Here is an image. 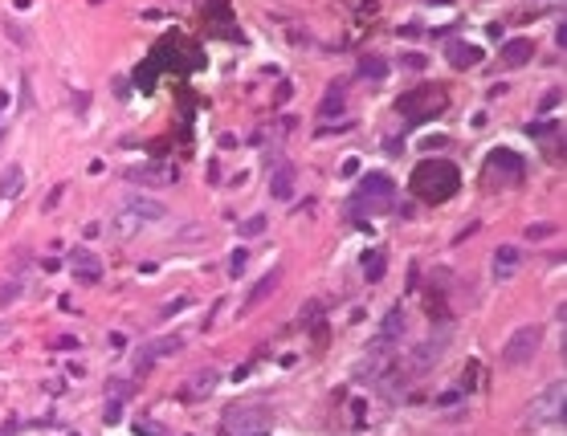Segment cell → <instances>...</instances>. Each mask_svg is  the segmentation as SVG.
I'll return each instance as SVG.
<instances>
[{"label":"cell","mask_w":567,"mask_h":436,"mask_svg":"<svg viewBox=\"0 0 567 436\" xmlns=\"http://www.w3.org/2000/svg\"><path fill=\"white\" fill-rule=\"evenodd\" d=\"M408 188H412V196H421V200H429V204H441V200H449V196L461 188V172H457L449 159H425V164L412 172Z\"/></svg>","instance_id":"1"},{"label":"cell","mask_w":567,"mask_h":436,"mask_svg":"<svg viewBox=\"0 0 567 436\" xmlns=\"http://www.w3.org/2000/svg\"><path fill=\"white\" fill-rule=\"evenodd\" d=\"M269 424H273V416H269V408H265L262 399H245V404H233L224 412L220 433L224 436H269Z\"/></svg>","instance_id":"2"},{"label":"cell","mask_w":567,"mask_h":436,"mask_svg":"<svg viewBox=\"0 0 567 436\" xmlns=\"http://www.w3.org/2000/svg\"><path fill=\"white\" fill-rule=\"evenodd\" d=\"M396 204V188H392V179L388 175H367L363 184H359V192H355V200H351V212L355 217H376V212H388Z\"/></svg>","instance_id":"3"},{"label":"cell","mask_w":567,"mask_h":436,"mask_svg":"<svg viewBox=\"0 0 567 436\" xmlns=\"http://www.w3.org/2000/svg\"><path fill=\"white\" fill-rule=\"evenodd\" d=\"M445 106H449V98H445L441 86H421V90H412V94H404V98H396V110H400L404 119H412V123L433 119Z\"/></svg>","instance_id":"4"},{"label":"cell","mask_w":567,"mask_h":436,"mask_svg":"<svg viewBox=\"0 0 567 436\" xmlns=\"http://www.w3.org/2000/svg\"><path fill=\"white\" fill-rule=\"evenodd\" d=\"M523 179V159L515 151H494L486 159V184L490 188H515Z\"/></svg>","instance_id":"5"},{"label":"cell","mask_w":567,"mask_h":436,"mask_svg":"<svg viewBox=\"0 0 567 436\" xmlns=\"http://www.w3.org/2000/svg\"><path fill=\"white\" fill-rule=\"evenodd\" d=\"M564 420V379H555L539 399L526 404V424H543V420Z\"/></svg>","instance_id":"6"},{"label":"cell","mask_w":567,"mask_h":436,"mask_svg":"<svg viewBox=\"0 0 567 436\" xmlns=\"http://www.w3.org/2000/svg\"><path fill=\"white\" fill-rule=\"evenodd\" d=\"M539 339H543V330H539V326H519V330L510 335V343L502 347V359H506L510 367H523L526 359H535Z\"/></svg>","instance_id":"7"},{"label":"cell","mask_w":567,"mask_h":436,"mask_svg":"<svg viewBox=\"0 0 567 436\" xmlns=\"http://www.w3.org/2000/svg\"><path fill=\"white\" fill-rule=\"evenodd\" d=\"M70 273H74L82 286H98V281H102V261H98V253H90V249H70Z\"/></svg>","instance_id":"8"},{"label":"cell","mask_w":567,"mask_h":436,"mask_svg":"<svg viewBox=\"0 0 567 436\" xmlns=\"http://www.w3.org/2000/svg\"><path fill=\"white\" fill-rule=\"evenodd\" d=\"M123 220H168V208L160 200H147V196H131L127 208H123Z\"/></svg>","instance_id":"9"},{"label":"cell","mask_w":567,"mask_h":436,"mask_svg":"<svg viewBox=\"0 0 567 436\" xmlns=\"http://www.w3.org/2000/svg\"><path fill=\"white\" fill-rule=\"evenodd\" d=\"M535 57V45L526 41V37H515V41L502 45V53H498V66L502 70H519V66H526Z\"/></svg>","instance_id":"10"},{"label":"cell","mask_w":567,"mask_h":436,"mask_svg":"<svg viewBox=\"0 0 567 436\" xmlns=\"http://www.w3.org/2000/svg\"><path fill=\"white\" fill-rule=\"evenodd\" d=\"M519 261H523V253H519L515 245H502V249H494V261H490V273H494V281H506V277L519 269Z\"/></svg>","instance_id":"11"},{"label":"cell","mask_w":567,"mask_h":436,"mask_svg":"<svg viewBox=\"0 0 567 436\" xmlns=\"http://www.w3.org/2000/svg\"><path fill=\"white\" fill-rule=\"evenodd\" d=\"M278 281H282V265H273V269H269V273H265L262 281H258V286H253V294H249V298H245V306H241V314H249V310H258V306H262L265 298H269V294H273V290H278Z\"/></svg>","instance_id":"12"},{"label":"cell","mask_w":567,"mask_h":436,"mask_svg":"<svg viewBox=\"0 0 567 436\" xmlns=\"http://www.w3.org/2000/svg\"><path fill=\"white\" fill-rule=\"evenodd\" d=\"M127 179H131V184H147V188H160V184L172 179V172H168L164 164H147V168H131Z\"/></svg>","instance_id":"13"},{"label":"cell","mask_w":567,"mask_h":436,"mask_svg":"<svg viewBox=\"0 0 567 436\" xmlns=\"http://www.w3.org/2000/svg\"><path fill=\"white\" fill-rule=\"evenodd\" d=\"M449 61H453V70H474L481 61V49L478 45H449Z\"/></svg>","instance_id":"14"},{"label":"cell","mask_w":567,"mask_h":436,"mask_svg":"<svg viewBox=\"0 0 567 436\" xmlns=\"http://www.w3.org/2000/svg\"><path fill=\"white\" fill-rule=\"evenodd\" d=\"M269 192H273V200H290L294 196V168H278L269 179Z\"/></svg>","instance_id":"15"},{"label":"cell","mask_w":567,"mask_h":436,"mask_svg":"<svg viewBox=\"0 0 567 436\" xmlns=\"http://www.w3.org/2000/svg\"><path fill=\"white\" fill-rule=\"evenodd\" d=\"M213 384H217L213 371H196V375L188 379V388H184V399H204V395L213 392Z\"/></svg>","instance_id":"16"},{"label":"cell","mask_w":567,"mask_h":436,"mask_svg":"<svg viewBox=\"0 0 567 436\" xmlns=\"http://www.w3.org/2000/svg\"><path fill=\"white\" fill-rule=\"evenodd\" d=\"M21 184H25V172L12 164V168L4 172V179H0V200H12V196L21 192Z\"/></svg>","instance_id":"17"},{"label":"cell","mask_w":567,"mask_h":436,"mask_svg":"<svg viewBox=\"0 0 567 436\" xmlns=\"http://www.w3.org/2000/svg\"><path fill=\"white\" fill-rule=\"evenodd\" d=\"M388 74V61L384 57H363L359 61V78H384Z\"/></svg>","instance_id":"18"},{"label":"cell","mask_w":567,"mask_h":436,"mask_svg":"<svg viewBox=\"0 0 567 436\" xmlns=\"http://www.w3.org/2000/svg\"><path fill=\"white\" fill-rule=\"evenodd\" d=\"M184 347V339H180V335H168V339H160V343H151V355H155V359H164V355H175V350Z\"/></svg>","instance_id":"19"},{"label":"cell","mask_w":567,"mask_h":436,"mask_svg":"<svg viewBox=\"0 0 567 436\" xmlns=\"http://www.w3.org/2000/svg\"><path fill=\"white\" fill-rule=\"evenodd\" d=\"M339 110H343V94H339V86H335L331 94H327V98H323L318 115H323V119H331V115H339Z\"/></svg>","instance_id":"20"},{"label":"cell","mask_w":567,"mask_h":436,"mask_svg":"<svg viewBox=\"0 0 567 436\" xmlns=\"http://www.w3.org/2000/svg\"><path fill=\"white\" fill-rule=\"evenodd\" d=\"M400 330H404V314H400V310H392V314L384 318V339H396Z\"/></svg>","instance_id":"21"},{"label":"cell","mask_w":567,"mask_h":436,"mask_svg":"<svg viewBox=\"0 0 567 436\" xmlns=\"http://www.w3.org/2000/svg\"><path fill=\"white\" fill-rule=\"evenodd\" d=\"M265 224H269L265 217H249V220H241V237H262V232H265Z\"/></svg>","instance_id":"22"},{"label":"cell","mask_w":567,"mask_h":436,"mask_svg":"<svg viewBox=\"0 0 567 436\" xmlns=\"http://www.w3.org/2000/svg\"><path fill=\"white\" fill-rule=\"evenodd\" d=\"M245 261H249V253H245V249H233V257H229V277H241Z\"/></svg>","instance_id":"23"},{"label":"cell","mask_w":567,"mask_h":436,"mask_svg":"<svg viewBox=\"0 0 567 436\" xmlns=\"http://www.w3.org/2000/svg\"><path fill=\"white\" fill-rule=\"evenodd\" d=\"M384 277V253H372L367 257V281H380Z\"/></svg>","instance_id":"24"},{"label":"cell","mask_w":567,"mask_h":436,"mask_svg":"<svg viewBox=\"0 0 567 436\" xmlns=\"http://www.w3.org/2000/svg\"><path fill=\"white\" fill-rule=\"evenodd\" d=\"M17 298V281H8V286H0V306H8Z\"/></svg>","instance_id":"25"},{"label":"cell","mask_w":567,"mask_h":436,"mask_svg":"<svg viewBox=\"0 0 567 436\" xmlns=\"http://www.w3.org/2000/svg\"><path fill=\"white\" fill-rule=\"evenodd\" d=\"M551 232H555V224H535L526 237H551Z\"/></svg>","instance_id":"26"},{"label":"cell","mask_w":567,"mask_h":436,"mask_svg":"<svg viewBox=\"0 0 567 436\" xmlns=\"http://www.w3.org/2000/svg\"><path fill=\"white\" fill-rule=\"evenodd\" d=\"M106 420H110V424H119V420H123V408H119V399L106 408Z\"/></svg>","instance_id":"27"},{"label":"cell","mask_w":567,"mask_h":436,"mask_svg":"<svg viewBox=\"0 0 567 436\" xmlns=\"http://www.w3.org/2000/svg\"><path fill=\"white\" fill-rule=\"evenodd\" d=\"M555 102H559V90H551V94H547V98H543V102H539V110H551V106H555Z\"/></svg>","instance_id":"28"}]
</instances>
